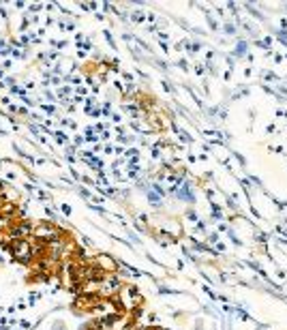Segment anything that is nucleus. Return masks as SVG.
Wrapping results in <instances>:
<instances>
[{
	"label": "nucleus",
	"instance_id": "f257e3e1",
	"mask_svg": "<svg viewBox=\"0 0 287 330\" xmlns=\"http://www.w3.org/2000/svg\"><path fill=\"white\" fill-rule=\"evenodd\" d=\"M11 255H13V257H15L19 264H28V262H30V257H32V246H30V242H28V240H24V238L13 240Z\"/></svg>",
	"mask_w": 287,
	"mask_h": 330
},
{
	"label": "nucleus",
	"instance_id": "f03ea898",
	"mask_svg": "<svg viewBox=\"0 0 287 330\" xmlns=\"http://www.w3.org/2000/svg\"><path fill=\"white\" fill-rule=\"evenodd\" d=\"M62 212H64V214H71V206H67V204H62Z\"/></svg>",
	"mask_w": 287,
	"mask_h": 330
}]
</instances>
